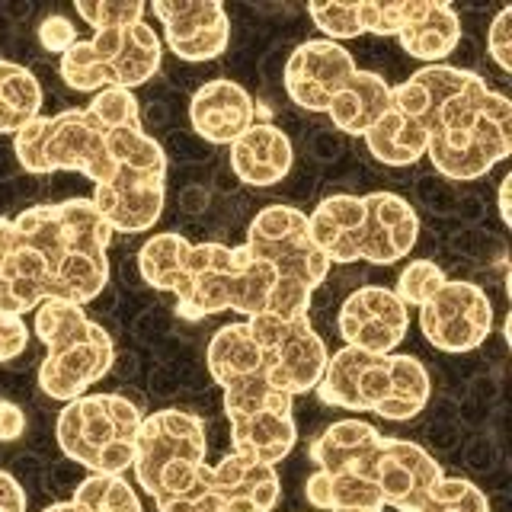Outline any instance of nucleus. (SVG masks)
<instances>
[{
	"label": "nucleus",
	"mask_w": 512,
	"mask_h": 512,
	"mask_svg": "<svg viewBox=\"0 0 512 512\" xmlns=\"http://www.w3.org/2000/svg\"><path fill=\"white\" fill-rule=\"evenodd\" d=\"M308 231L317 250L333 263H372L391 266L410 256L420 240V218L413 205L397 192H368V196H327L308 215Z\"/></svg>",
	"instance_id": "5"
},
{
	"label": "nucleus",
	"mask_w": 512,
	"mask_h": 512,
	"mask_svg": "<svg viewBox=\"0 0 512 512\" xmlns=\"http://www.w3.org/2000/svg\"><path fill=\"white\" fill-rule=\"evenodd\" d=\"M0 512H26V490L10 471H0Z\"/></svg>",
	"instance_id": "38"
},
{
	"label": "nucleus",
	"mask_w": 512,
	"mask_h": 512,
	"mask_svg": "<svg viewBox=\"0 0 512 512\" xmlns=\"http://www.w3.org/2000/svg\"><path fill=\"white\" fill-rule=\"evenodd\" d=\"M394 39L423 64H445L461 42V20L445 0H397Z\"/></svg>",
	"instance_id": "22"
},
{
	"label": "nucleus",
	"mask_w": 512,
	"mask_h": 512,
	"mask_svg": "<svg viewBox=\"0 0 512 512\" xmlns=\"http://www.w3.org/2000/svg\"><path fill=\"white\" fill-rule=\"evenodd\" d=\"M87 512H144L138 490L122 474H87L74 496Z\"/></svg>",
	"instance_id": "30"
},
{
	"label": "nucleus",
	"mask_w": 512,
	"mask_h": 512,
	"mask_svg": "<svg viewBox=\"0 0 512 512\" xmlns=\"http://www.w3.org/2000/svg\"><path fill=\"white\" fill-rule=\"evenodd\" d=\"M42 512H87V509L80 506L77 500H64V503H52V506H45Z\"/></svg>",
	"instance_id": "40"
},
{
	"label": "nucleus",
	"mask_w": 512,
	"mask_h": 512,
	"mask_svg": "<svg viewBox=\"0 0 512 512\" xmlns=\"http://www.w3.org/2000/svg\"><path fill=\"white\" fill-rule=\"evenodd\" d=\"M151 10L167 48L183 61H212L231 42L228 10L218 0H154Z\"/></svg>",
	"instance_id": "20"
},
{
	"label": "nucleus",
	"mask_w": 512,
	"mask_h": 512,
	"mask_svg": "<svg viewBox=\"0 0 512 512\" xmlns=\"http://www.w3.org/2000/svg\"><path fill=\"white\" fill-rule=\"evenodd\" d=\"M141 119L132 90H100L84 109H61L32 119L13 135V151L26 173H84L93 186L112 180V132L122 122Z\"/></svg>",
	"instance_id": "3"
},
{
	"label": "nucleus",
	"mask_w": 512,
	"mask_h": 512,
	"mask_svg": "<svg viewBox=\"0 0 512 512\" xmlns=\"http://www.w3.org/2000/svg\"><path fill=\"white\" fill-rule=\"evenodd\" d=\"M378 439L381 432L372 423L346 416L311 442L314 474L304 484V496L317 512H384V496L372 480Z\"/></svg>",
	"instance_id": "10"
},
{
	"label": "nucleus",
	"mask_w": 512,
	"mask_h": 512,
	"mask_svg": "<svg viewBox=\"0 0 512 512\" xmlns=\"http://www.w3.org/2000/svg\"><path fill=\"white\" fill-rule=\"evenodd\" d=\"M164 45L154 26H106L96 29L93 39L74 42L61 55L58 71L64 84L77 93H100V90H135L160 71Z\"/></svg>",
	"instance_id": "12"
},
{
	"label": "nucleus",
	"mask_w": 512,
	"mask_h": 512,
	"mask_svg": "<svg viewBox=\"0 0 512 512\" xmlns=\"http://www.w3.org/2000/svg\"><path fill=\"white\" fill-rule=\"evenodd\" d=\"M26 432V413L13 400H0V442H16Z\"/></svg>",
	"instance_id": "37"
},
{
	"label": "nucleus",
	"mask_w": 512,
	"mask_h": 512,
	"mask_svg": "<svg viewBox=\"0 0 512 512\" xmlns=\"http://www.w3.org/2000/svg\"><path fill=\"white\" fill-rule=\"evenodd\" d=\"M314 391L327 407L375 413L391 423H404L426 410L432 384L426 365L416 356L343 346L327 359Z\"/></svg>",
	"instance_id": "6"
},
{
	"label": "nucleus",
	"mask_w": 512,
	"mask_h": 512,
	"mask_svg": "<svg viewBox=\"0 0 512 512\" xmlns=\"http://www.w3.org/2000/svg\"><path fill=\"white\" fill-rule=\"evenodd\" d=\"M391 109V84L375 71H356L333 96L327 116L346 135H365Z\"/></svg>",
	"instance_id": "25"
},
{
	"label": "nucleus",
	"mask_w": 512,
	"mask_h": 512,
	"mask_svg": "<svg viewBox=\"0 0 512 512\" xmlns=\"http://www.w3.org/2000/svg\"><path fill=\"white\" fill-rule=\"evenodd\" d=\"M295 397L263 378V372L240 375L221 384V407L231 423V452L263 464H279L298 442Z\"/></svg>",
	"instance_id": "14"
},
{
	"label": "nucleus",
	"mask_w": 512,
	"mask_h": 512,
	"mask_svg": "<svg viewBox=\"0 0 512 512\" xmlns=\"http://www.w3.org/2000/svg\"><path fill=\"white\" fill-rule=\"evenodd\" d=\"M247 250L272 269V295L263 314L308 317L311 298L324 285L330 260L317 250L308 215L295 205H266L247 228Z\"/></svg>",
	"instance_id": "7"
},
{
	"label": "nucleus",
	"mask_w": 512,
	"mask_h": 512,
	"mask_svg": "<svg viewBox=\"0 0 512 512\" xmlns=\"http://www.w3.org/2000/svg\"><path fill=\"white\" fill-rule=\"evenodd\" d=\"M279 493L276 464L228 452L218 464H202L189 490L154 506L157 512H272Z\"/></svg>",
	"instance_id": "15"
},
{
	"label": "nucleus",
	"mask_w": 512,
	"mask_h": 512,
	"mask_svg": "<svg viewBox=\"0 0 512 512\" xmlns=\"http://www.w3.org/2000/svg\"><path fill=\"white\" fill-rule=\"evenodd\" d=\"M112 180L93 186V205L112 234L151 231L164 215L167 199V154L144 132L141 119L122 122L112 132Z\"/></svg>",
	"instance_id": "9"
},
{
	"label": "nucleus",
	"mask_w": 512,
	"mask_h": 512,
	"mask_svg": "<svg viewBox=\"0 0 512 512\" xmlns=\"http://www.w3.org/2000/svg\"><path fill=\"white\" fill-rule=\"evenodd\" d=\"M39 42L45 45V52L64 55L77 42V29L71 26V20H64V16H45L39 26Z\"/></svg>",
	"instance_id": "36"
},
{
	"label": "nucleus",
	"mask_w": 512,
	"mask_h": 512,
	"mask_svg": "<svg viewBox=\"0 0 512 512\" xmlns=\"http://www.w3.org/2000/svg\"><path fill=\"white\" fill-rule=\"evenodd\" d=\"M343 343L362 352H394L410 330V308L394 295V288L362 285L336 314Z\"/></svg>",
	"instance_id": "18"
},
{
	"label": "nucleus",
	"mask_w": 512,
	"mask_h": 512,
	"mask_svg": "<svg viewBox=\"0 0 512 512\" xmlns=\"http://www.w3.org/2000/svg\"><path fill=\"white\" fill-rule=\"evenodd\" d=\"M141 410L122 394H84L64 404L55 423L61 452L90 474H125L132 468Z\"/></svg>",
	"instance_id": "11"
},
{
	"label": "nucleus",
	"mask_w": 512,
	"mask_h": 512,
	"mask_svg": "<svg viewBox=\"0 0 512 512\" xmlns=\"http://www.w3.org/2000/svg\"><path fill=\"white\" fill-rule=\"evenodd\" d=\"M205 365L215 384H228L240 375L260 372V352L250 336L247 320L221 327L205 349Z\"/></svg>",
	"instance_id": "28"
},
{
	"label": "nucleus",
	"mask_w": 512,
	"mask_h": 512,
	"mask_svg": "<svg viewBox=\"0 0 512 512\" xmlns=\"http://www.w3.org/2000/svg\"><path fill=\"white\" fill-rule=\"evenodd\" d=\"M77 16L87 26L106 29V26H132L141 23L144 13H148V4L144 0H74Z\"/></svg>",
	"instance_id": "33"
},
{
	"label": "nucleus",
	"mask_w": 512,
	"mask_h": 512,
	"mask_svg": "<svg viewBox=\"0 0 512 512\" xmlns=\"http://www.w3.org/2000/svg\"><path fill=\"white\" fill-rule=\"evenodd\" d=\"M189 122L208 144H231L256 122V103L240 84L218 77L192 93Z\"/></svg>",
	"instance_id": "23"
},
{
	"label": "nucleus",
	"mask_w": 512,
	"mask_h": 512,
	"mask_svg": "<svg viewBox=\"0 0 512 512\" xmlns=\"http://www.w3.org/2000/svg\"><path fill=\"white\" fill-rule=\"evenodd\" d=\"M48 266L52 298L90 304L109 282L112 228L96 212L93 199H68L55 205H32L13 218Z\"/></svg>",
	"instance_id": "4"
},
{
	"label": "nucleus",
	"mask_w": 512,
	"mask_h": 512,
	"mask_svg": "<svg viewBox=\"0 0 512 512\" xmlns=\"http://www.w3.org/2000/svg\"><path fill=\"white\" fill-rule=\"evenodd\" d=\"M391 106L420 122L426 157L445 180H480L512 154V103L474 71L423 64L391 87Z\"/></svg>",
	"instance_id": "1"
},
{
	"label": "nucleus",
	"mask_w": 512,
	"mask_h": 512,
	"mask_svg": "<svg viewBox=\"0 0 512 512\" xmlns=\"http://www.w3.org/2000/svg\"><path fill=\"white\" fill-rule=\"evenodd\" d=\"M356 61L340 42L308 39L285 61V93L308 112H327L330 100L356 74Z\"/></svg>",
	"instance_id": "21"
},
{
	"label": "nucleus",
	"mask_w": 512,
	"mask_h": 512,
	"mask_svg": "<svg viewBox=\"0 0 512 512\" xmlns=\"http://www.w3.org/2000/svg\"><path fill=\"white\" fill-rule=\"evenodd\" d=\"M42 116V87L36 74L0 58V135H16Z\"/></svg>",
	"instance_id": "27"
},
{
	"label": "nucleus",
	"mask_w": 512,
	"mask_h": 512,
	"mask_svg": "<svg viewBox=\"0 0 512 512\" xmlns=\"http://www.w3.org/2000/svg\"><path fill=\"white\" fill-rule=\"evenodd\" d=\"M208 455L205 420L189 410H154L144 416L135 442L132 471L138 487L154 503L180 496L192 487Z\"/></svg>",
	"instance_id": "13"
},
{
	"label": "nucleus",
	"mask_w": 512,
	"mask_h": 512,
	"mask_svg": "<svg viewBox=\"0 0 512 512\" xmlns=\"http://www.w3.org/2000/svg\"><path fill=\"white\" fill-rule=\"evenodd\" d=\"M32 333L45 346V359L39 365V388L68 404L84 397L90 384L103 381L116 362V346L103 324L84 311V304L48 298L36 308Z\"/></svg>",
	"instance_id": "8"
},
{
	"label": "nucleus",
	"mask_w": 512,
	"mask_h": 512,
	"mask_svg": "<svg viewBox=\"0 0 512 512\" xmlns=\"http://www.w3.org/2000/svg\"><path fill=\"white\" fill-rule=\"evenodd\" d=\"M509 189H512V173L503 176V183H500V218L503 224H512V212H509Z\"/></svg>",
	"instance_id": "39"
},
{
	"label": "nucleus",
	"mask_w": 512,
	"mask_h": 512,
	"mask_svg": "<svg viewBox=\"0 0 512 512\" xmlns=\"http://www.w3.org/2000/svg\"><path fill=\"white\" fill-rule=\"evenodd\" d=\"M375 10L378 0H352V4L346 0H311L308 4V16L330 42H346L375 32Z\"/></svg>",
	"instance_id": "29"
},
{
	"label": "nucleus",
	"mask_w": 512,
	"mask_h": 512,
	"mask_svg": "<svg viewBox=\"0 0 512 512\" xmlns=\"http://www.w3.org/2000/svg\"><path fill=\"white\" fill-rule=\"evenodd\" d=\"M487 48L496 68L503 74H512V7H503L496 20L487 29Z\"/></svg>",
	"instance_id": "34"
},
{
	"label": "nucleus",
	"mask_w": 512,
	"mask_h": 512,
	"mask_svg": "<svg viewBox=\"0 0 512 512\" xmlns=\"http://www.w3.org/2000/svg\"><path fill=\"white\" fill-rule=\"evenodd\" d=\"M247 327L260 352V372L272 388L292 397L317 388L330 352L308 317L285 320L276 314H256L247 317Z\"/></svg>",
	"instance_id": "16"
},
{
	"label": "nucleus",
	"mask_w": 512,
	"mask_h": 512,
	"mask_svg": "<svg viewBox=\"0 0 512 512\" xmlns=\"http://www.w3.org/2000/svg\"><path fill=\"white\" fill-rule=\"evenodd\" d=\"M141 279L176 298L183 320H205L221 311L256 317L272 295V269L240 247L189 244L183 234H154L138 253Z\"/></svg>",
	"instance_id": "2"
},
{
	"label": "nucleus",
	"mask_w": 512,
	"mask_h": 512,
	"mask_svg": "<svg viewBox=\"0 0 512 512\" xmlns=\"http://www.w3.org/2000/svg\"><path fill=\"white\" fill-rule=\"evenodd\" d=\"M416 512H490V500L468 477H442Z\"/></svg>",
	"instance_id": "31"
},
{
	"label": "nucleus",
	"mask_w": 512,
	"mask_h": 512,
	"mask_svg": "<svg viewBox=\"0 0 512 512\" xmlns=\"http://www.w3.org/2000/svg\"><path fill=\"white\" fill-rule=\"evenodd\" d=\"M29 327L23 314H10V311H0V362H10V359H20L26 346H29Z\"/></svg>",
	"instance_id": "35"
},
{
	"label": "nucleus",
	"mask_w": 512,
	"mask_h": 512,
	"mask_svg": "<svg viewBox=\"0 0 512 512\" xmlns=\"http://www.w3.org/2000/svg\"><path fill=\"white\" fill-rule=\"evenodd\" d=\"M231 170L240 183L266 189L276 186L279 180H285L288 170H292V141L276 128L272 122H253L240 138H234L231 144Z\"/></svg>",
	"instance_id": "24"
},
{
	"label": "nucleus",
	"mask_w": 512,
	"mask_h": 512,
	"mask_svg": "<svg viewBox=\"0 0 512 512\" xmlns=\"http://www.w3.org/2000/svg\"><path fill=\"white\" fill-rule=\"evenodd\" d=\"M445 279L448 276L442 272L439 263H432V260H410L404 269H400L394 295L404 301V308H423V304L439 292Z\"/></svg>",
	"instance_id": "32"
},
{
	"label": "nucleus",
	"mask_w": 512,
	"mask_h": 512,
	"mask_svg": "<svg viewBox=\"0 0 512 512\" xmlns=\"http://www.w3.org/2000/svg\"><path fill=\"white\" fill-rule=\"evenodd\" d=\"M420 330L439 352H474L493 330V304L477 282L445 279L420 308Z\"/></svg>",
	"instance_id": "17"
},
{
	"label": "nucleus",
	"mask_w": 512,
	"mask_h": 512,
	"mask_svg": "<svg viewBox=\"0 0 512 512\" xmlns=\"http://www.w3.org/2000/svg\"><path fill=\"white\" fill-rule=\"evenodd\" d=\"M375 160L388 167H410L426 157V132L400 109H388L384 116L362 135Z\"/></svg>",
	"instance_id": "26"
},
{
	"label": "nucleus",
	"mask_w": 512,
	"mask_h": 512,
	"mask_svg": "<svg viewBox=\"0 0 512 512\" xmlns=\"http://www.w3.org/2000/svg\"><path fill=\"white\" fill-rule=\"evenodd\" d=\"M442 477V464L423 445L397 436L378 439L372 455V480L384 496V506L397 512H416Z\"/></svg>",
	"instance_id": "19"
}]
</instances>
